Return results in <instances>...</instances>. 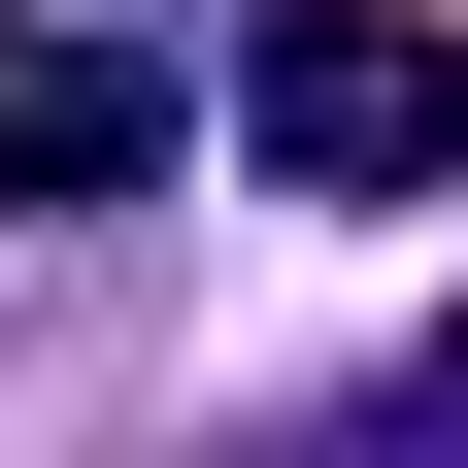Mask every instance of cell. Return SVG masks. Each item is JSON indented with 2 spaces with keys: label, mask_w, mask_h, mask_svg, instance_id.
Instances as JSON below:
<instances>
[{
  "label": "cell",
  "mask_w": 468,
  "mask_h": 468,
  "mask_svg": "<svg viewBox=\"0 0 468 468\" xmlns=\"http://www.w3.org/2000/svg\"><path fill=\"white\" fill-rule=\"evenodd\" d=\"M234 134H268V201H435V167H468V34H401V0H268Z\"/></svg>",
  "instance_id": "6da1fadb"
},
{
  "label": "cell",
  "mask_w": 468,
  "mask_h": 468,
  "mask_svg": "<svg viewBox=\"0 0 468 468\" xmlns=\"http://www.w3.org/2000/svg\"><path fill=\"white\" fill-rule=\"evenodd\" d=\"M167 134H201V101H167L134 34H0V201H34V234H101V201H167Z\"/></svg>",
  "instance_id": "7a4b0ae2"
}]
</instances>
